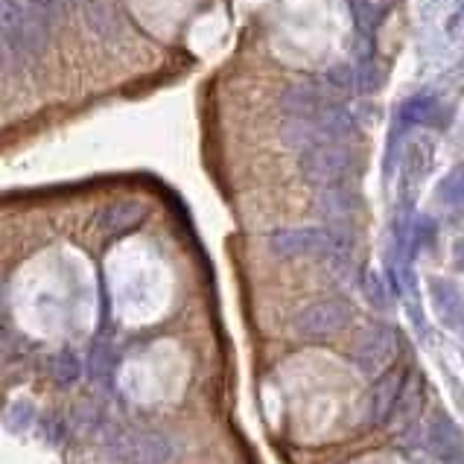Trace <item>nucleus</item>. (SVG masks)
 Here are the masks:
<instances>
[{
  "instance_id": "obj_9",
  "label": "nucleus",
  "mask_w": 464,
  "mask_h": 464,
  "mask_svg": "<svg viewBox=\"0 0 464 464\" xmlns=\"http://www.w3.org/2000/svg\"><path fill=\"white\" fill-rule=\"evenodd\" d=\"M126 456L140 464H161L164 459V438L155 436V432H140V436H132L126 447Z\"/></svg>"
},
{
  "instance_id": "obj_6",
  "label": "nucleus",
  "mask_w": 464,
  "mask_h": 464,
  "mask_svg": "<svg viewBox=\"0 0 464 464\" xmlns=\"http://www.w3.org/2000/svg\"><path fill=\"white\" fill-rule=\"evenodd\" d=\"M348 310L336 304V301H325V304H312L310 310L301 312L298 319V330L307 333V336H325L345 325Z\"/></svg>"
},
{
  "instance_id": "obj_12",
  "label": "nucleus",
  "mask_w": 464,
  "mask_h": 464,
  "mask_svg": "<svg viewBox=\"0 0 464 464\" xmlns=\"http://www.w3.org/2000/svg\"><path fill=\"white\" fill-rule=\"evenodd\" d=\"M456 257H459V263L464 266V243H459V246H456Z\"/></svg>"
},
{
  "instance_id": "obj_5",
  "label": "nucleus",
  "mask_w": 464,
  "mask_h": 464,
  "mask_svg": "<svg viewBox=\"0 0 464 464\" xmlns=\"http://www.w3.org/2000/svg\"><path fill=\"white\" fill-rule=\"evenodd\" d=\"M271 248L284 257H298V255H339L345 251V243L325 228H301V231H280L271 237Z\"/></svg>"
},
{
  "instance_id": "obj_8",
  "label": "nucleus",
  "mask_w": 464,
  "mask_h": 464,
  "mask_svg": "<svg viewBox=\"0 0 464 464\" xmlns=\"http://www.w3.org/2000/svg\"><path fill=\"white\" fill-rule=\"evenodd\" d=\"M319 210L330 219H348L357 210V196L348 187H325L319 193Z\"/></svg>"
},
{
  "instance_id": "obj_10",
  "label": "nucleus",
  "mask_w": 464,
  "mask_h": 464,
  "mask_svg": "<svg viewBox=\"0 0 464 464\" xmlns=\"http://www.w3.org/2000/svg\"><path fill=\"white\" fill-rule=\"evenodd\" d=\"M138 219H140L138 205H114L99 216V228L108 231V234H120V231L132 228Z\"/></svg>"
},
{
  "instance_id": "obj_7",
  "label": "nucleus",
  "mask_w": 464,
  "mask_h": 464,
  "mask_svg": "<svg viewBox=\"0 0 464 464\" xmlns=\"http://www.w3.org/2000/svg\"><path fill=\"white\" fill-rule=\"evenodd\" d=\"M85 15L97 35L117 38L123 33V18H120L117 6L111 0H85Z\"/></svg>"
},
{
  "instance_id": "obj_1",
  "label": "nucleus",
  "mask_w": 464,
  "mask_h": 464,
  "mask_svg": "<svg viewBox=\"0 0 464 464\" xmlns=\"http://www.w3.org/2000/svg\"><path fill=\"white\" fill-rule=\"evenodd\" d=\"M280 111L287 123L280 129V138L292 149H310L319 144H339L350 140L357 132V117L345 106L330 99L312 85H295L280 97Z\"/></svg>"
},
{
  "instance_id": "obj_11",
  "label": "nucleus",
  "mask_w": 464,
  "mask_h": 464,
  "mask_svg": "<svg viewBox=\"0 0 464 464\" xmlns=\"http://www.w3.org/2000/svg\"><path fill=\"white\" fill-rule=\"evenodd\" d=\"M438 201L447 208H464V167H456L438 185Z\"/></svg>"
},
{
  "instance_id": "obj_2",
  "label": "nucleus",
  "mask_w": 464,
  "mask_h": 464,
  "mask_svg": "<svg viewBox=\"0 0 464 464\" xmlns=\"http://www.w3.org/2000/svg\"><path fill=\"white\" fill-rule=\"evenodd\" d=\"M50 21L29 0H4V44L18 62H33L44 53Z\"/></svg>"
},
{
  "instance_id": "obj_3",
  "label": "nucleus",
  "mask_w": 464,
  "mask_h": 464,
  "mask_svg": "<svg viewBox=\"0 0 464 464\" xmlns=\"http://www.w3.org/2000/svg\"><path fill=\"white\" fill-rule=\"evenodd\" d=\"M301 176L316 187H339L345 185L348 176L357 169V153L354 146H348V140L339 144H319L310 146L298 158Z\"/></svg>"
},
{
  "instance_id": "obj_4",
  "label": "nucleus",
  "mask_w": 464,
  "mask_h": 464,
  "mask_svg": "<svg viewBox=\"0 0 464 464\" xmlns=\"http://www.w3.org/2000/svg\"><path fill=\"white\" fill-rule=\"evenodd\" d=\"M452 120V108L444 106L438 97L429 94H418L409 97L406 103L397 108L395 126H391V138H389V149H395V144L415 126H432V129H447Z\"/></svg>"
}]
</instances>
